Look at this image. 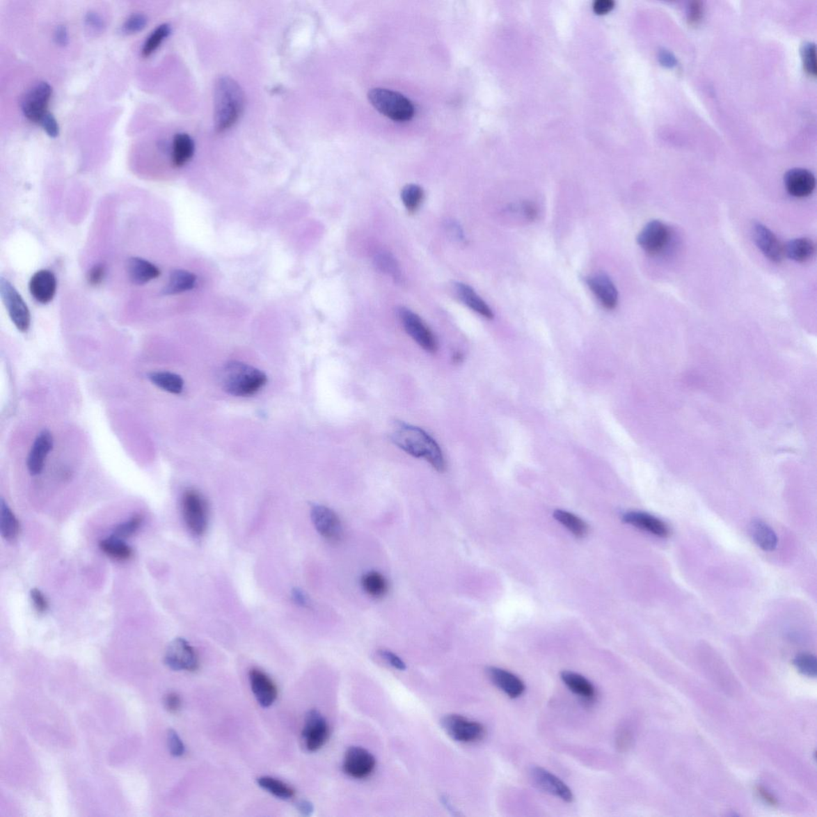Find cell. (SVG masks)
I'll return each instance as SVG.
<instances>
[{
    "mask_svg": "<svg viewBox=\"0 0 817 817\" xmlns=\"http://www.w3.org/2000/svg\"><path fill=\"white\" fill-rule=\"evenodd\" d=\"M391 439L397 447L417 459L429 463L438 472L445 470L442 449L436 441L421 428L404 422H396Z\"/></svg>",
    "mask_w": 817,
    "mask_h": 817,
    "instance_id": "1",
    "label": "cell"
},
{
    "mask_svg": "<svg viewBox=\"0 0 817 817\" xmlns=\"http://www.w3.org/2000/svg\"><path fill=\"white\" fill-rule=\"evenodd\" d=\"M244 107V95L237 81L221 77L215 86V121L218 132H225L235 125Z\"/></svg>",
    "mask_w": 817,
    "mask_h": 817,
    "instance_id": "2",
    "label": "cell"
},
{
    "mask_svg": "<svg viewBox=\"0 0 817 817\" xmlns=\"http://www.w3.org/2000/svg\"><path fill=\"white\" fill-rule=\"evenodd\" d=\"M266 374L257 368L241 362L228 363L221 370L222 388L236 397H249L257 394L267 383Z\"/></svg>",
    "mask_w": 817,
    "mask_h": 817,
    "instance_id": "3",
    "label": "cell"
},
{
    "mask_svg": "<svg viewBox=\"0 0 817 817\" xmlns=\"http://www.w3.org/2000/svg\"><path fill=\"white\" fill-rule=\"evenodd\" d=\"M367 97L376 110L395 122H408L415 116V106L399 92L374 88L369 91Z\"/></svg>",
    "mask_w": 817,
    "mask_h": 817,
    "instance_id": "4",
    "label": "cell"
},
{
    "mask_svg": "<svg viewBox=\"0 0 817 817\" xmlns=\"http://www.w3.org/2000/svg\"><path fill=\"white\" fill-rule=\"evenodd\" d=\"M183 518L189 530L193 535H203L208 527V505L203 495L196 490H188L182 501Z\"/></svg>",
    "mask_w": 817,
    "mask_h": 817,
    "instance_id": "5",
    "label": "cell"
},
{
    "mask_svg": "<svg viewBox=\"0 0 817 817\" xmlns=\"http://www.w3.org/2000/svg\"><path fill=\"white\" fill-rule=\"evenodd\" d=\"M0 295L13 323L19 331L26 332L31 326V313L23 297L8 280H0Z\"/></svg>",
    "mask_w": 817,
    "mask_h": 817,
    "instance_id": "6",
    "label": "cell"
},
{
    "mask_svg": "<svg viewBox=\"0 0 817 817\" xmlns=\"http://www.w3.org/2000/svg\"><path fill=\"white\" fill-rule=\"evenodd\" d=\"M442 726L452 739L461 743H475L486 736V728L482 724L461 715L445 716L442 720Z\"/></svg>",
    "mask_w": 817,
    "mask_h": 817,
    "instance_id": "7",
    "label": "cell"
},
{
    "mask_svg": "<svg viewBox=\"0 0 817 817\" xmlns=\"http://www.w3.org/2000/svg\"><path fill=\"white\" fill-rule=\"evenodd\" d=\"M165 663L173 671L197 672L200 667L199 658L194 648L182 638H177L168 645Z\"/></svg>",
    "mask_w": 817,
    "mask_h": 817,
    "instance_id": "8",
    "label": "cell"
},
{
    "mask_svg": "<svg viewBox=\"0 0 817 817\" xmlns=\"http://www.w3.org/2000/svg\"><path fill=\"white\" fill-rule=\"evenodd\" d=\"M330 737V727L326 718L317 710L310 711L305 717L302 738L305 749L317 752L324 747Z\"/></svg>",
    "mask_w": 817,
    "mask_h": 817,
    "instance_id": "9",
    "label": "cell"
},
{
    "mask_svg": "<svg viewBox=\"0 0 817 817\" xmlns=\"http://www.w3.org/2000/svg\"><path fill=\"white\" fill-rule=\"evenodd\" d=\"M402 324L407 334L415 340L423 350L429 353L438 351L437 340L422 319L410 309L402 308L399 312Z\"/></svg>",
    "mask_w": 817,
    "mask_h": 817,
    "instance_id": "10",
    "label": "cell"
},
{
    "mask_svg": "<svg viewBox=\"0 0 817 817\" xmlns=\"http://www.w3.org/2000/svg\"><path fill=\"white\" fill-rule=\"evenodd\" d=\"M51 95V86L46 81H41L32 87L22 102V111L24 116L31 122H40L48 112L47 107Z\"/></svg>",
    "mask_w": 817,
    "mask_h": 817,
    "instance_id": "11",
    "label": "cell"
},
{
    "mask_svg": "<svg viewBox=\"0 0 817 817\" xmlns=\"http://www.w3.org/2000/svg\"><path fill=\"white\" fill-rule=\"evenodd\" d=\"M671 239V230L660 221L648 222L637 237V243L642 250L651 255L663 252Z\"/></svg>",
    "mask_w": 817,
    "mask_h": 817,
    "instance_id": "12",
    "label": "cell"
},
{
    "mask_svg": "<svg viewBox=\"0 0 817 817\" xmlns=\"http://www.w3.org/2000/svg\"><path fill=\"white\" fill-rule=\"evenodd\" d=\"M375 767L374 756L368 750L357 746L347 751L342 765L347 775L358 780L372 776Z\"/></svg>",
    "mask_w": 817,
    "mask_h": 817,
    "instance_id": "13",
    "label": "cell"
},
{
    "mask_svg": "<svg viewBox=\"0 0 817 817\" xmlns=\"http://www.w3.org/2000/svg\"><path fill=\"white\" fill-rule=\"evenodd\" d=\"M310 516L315 530L326 540L339 541L342 536V526L339 516L326 506L315 505L310 511Z\"/></svg>",
    "mask_w": 817,
    "mask_h": 817,
    "instance_id": "14",
    "label": "cell"
},
{
    "mask_svg": "<svg viewBox=\"0 0 817 817\" xmlns=\"http://www.w3.org/2000/svg\"><path fill=\"white\" fill-rule=\"evenodd\" d=\"M533 783L547 793L553 795L564 802H573L574 795L571 788L559 777L541 767H533L530 771Z\"/></svg>",
    "mask_w": 817,
    "mask_h": 817,
    "instance_id": "15",
    "label": "cell"
},
{
    "mask_svg": "<svg viewBox=\"0 0 817 817\" xmlns=\"http://www.w3.org/2000/svg\"><path fill=\"white\" fill-rule=\"evenodd\" d=\"M752 230L754 242L765 257L773 263H781L784 257V247L780 239L760 222H754Z\"/></svg>",
    "mask_w": 817,
    "mask_h": 817,
    "instance_id": "16",
    "label": "cell"
},
{
    "mask_svg": "<svg viewBox=\"0 0 817 817\" xmlns=\"http://www.w3.org/2000/svg\"><path fill=\"white\" fill-rule=\"evenodd\" d=\"M251 689L258 704L264 708L274 704L277 699V686L268 674L262 669L253 668L249 672Z\"/></svg>",
    "mask_w": 817,
    "mask_h": 817,
    "instance_id": "17",
    "label": "cell"
},
{
    "mask_svg": "<svg viewBox=\"0 0 817 817\" xmlns=\"http://www.w3.org/2000/svg\"><path fill=\"white\" fill-rule=\"evenodd\" d=\"M586 283L603 308L613 310L617 307L619 303L618 290L611 278L607 274L598 272V273L588 276Z\"/></svg>",
    "mask_w": 817,
    "mask_h": 817,
    "instance_id": "18",
    "label": "cell"
},
{
    "mask_svg": "<svg viewBox=\"0 0 817 817\" xmlns=\"http://www.w3.org/2000/svg\"><path fill=\"white\" fill-rule=\"evenodd\" d=\"M784 183L787 192L797 198L809 197L816 188L814 174L802 168L788 170L784 175Z\"/></svg>",
    "mask_w": 817,
    "mask_h": 817,
    "instance_id": "19",
    "label": "cell"
},
{
    "mask_svg": "<svg viewBox=\"0 0 817 817\" xmlns=\"http://www.w3.org/2000/svg\"><path fill=\"white\" fill-rule=\"evenodd\" d=\"M29 291L38 303L47 304L52 301L57 291V280L52 271L42 269L31 276Z\"/></svg>",
    "mask_w": 817,
    "mask_h": 817,
    "instance_id": "20",
    "label": "cell"
},
{
    "mask_svg": "<svg viewBox=\"0 0 817 817\" xmlns=\"http://www.w3.org/2000/svg\"><path fill=\"white\" fill-rule=\"evenodd\" d=\"M487 674L492 683L510 699L520 698L525 693L524 682L507 669L491 667L487 669Z\"/></svg>",
    "mask_w": 817,
    "mask_h": 817,
    "instance_id": "21",
    "label": "cell"
},
{
    "mask_svg": "<svg viewBox=\"0 0 817 817\" xmlns=\"http://www.w3.org/2000/svg\"><path fill=\"white\" fill-rule=\"evenodd\" d=\"M54 439L48 430H42L35 441L27 459V468L31 475H40L45 467L47 456L53 449Z\"/></svg>",
    "mask_w": 817,
    "mask_h": 817,
    "instance_id": "22",
    "label": "cell"
},
{
    "mask_svg": "<svg viewBox=\"0 0 817 817\" xmlns=\"http://www.w3.org/2000/svg\"><path fill=\"white\" fill-rule=\"evenodd\" d=\"M623 519L625 523L656 537L666 538L669 535V528L665 523L651 514L630 511L624 516Z\"/></svg>",
    "mask_w": 817,
    "mask_h": 817,
    "instance_id": "23",
    "label": "cell"
},
{
    "mask_svg": "<svg viewBox=\"0 0 817 817\" xmlns=\"http://www.w3.org/2000/svg\"><path fill=\"white\" fill-rule=\"evenodd\" d=\"M127 271L130 280L138 285H145L161 275V270L155 264L140 257L128 260Z\"/></svg>",
    "mask_w": 817,
    "mask_h": 817,
    "instance_id": "24",
    "label": "cell"
},
{
    "mask_svg": "<svg viewBox=\"0 0 817 817\" xmlns=\"http://www.w3.org/2000/svg\"><path fill=\"white\" fill-rule=\"evenodd\" d=\"M561 679L566 686L580 699L586 701H592L596 698V692L594 685L585 677L573 672L564 671L561 673Z\"/></svg>",
    "mask_w": 817,
    "mask_h": 817,
    "instance_id": "25",
    "label": "cell"
},
{
    "mask_svg": "<svg viewBox=\"0 0 817 817\" xmlns=\"http://www.w3.org/2000/svg\"><path fill=\"white\" fill-rule=\"evenodd\" d=\"M455 291L461 301L471 310L488 319L493 318L494 315L492 309L470 286L463 284V283H457Z\"/></svg>",
    "mask_w": 817,
    "mask_h": 817,
    "instance_id": "26",
    "label": "cell"
},
{
    "mask_svg": "<svg viewBox=\"0 0 817 817\" xmlns=\"http://www.w3.org/2000/svg\"><path fill=\"white\" fill-rule=\"evenodd\" d=\"M750 534L754 542L766 552H772L777 546L778 539L772 528L766 522L754 520L750 524Z\"/></svg>",
    "mask_w": 817,
    "mask_h": 817,
    "instance_id": "27",
    "label": "cell"
},
{
    "mask_svg": "<svg viewBox=\"0 0 817 817\" xmlns=\"http://www.w3.org/2000/svg\"><path fill=\"white\" fill-rule=\"evenodd\" d=\"M815 253L814 242L806 237L793 239L784 246V255L798 263L807 262L814 257Z\"/></svg>",
    "mask_w": 817,
    "mask_h": 817,
    "instance_id": "28",
    "label": "cell"
},
{
    "mask_svg": "<svg viewBox=\"0 0 817 817\" xmlns=\"http://www.w3.org/2000/svg\"><path fill=\"white\" fill-rule=\"evenodd\" d=\"M195 151L194 141L187 134H177L173 141L172 161L174 166L182 167L191 160Z\"/></svg>",
    "mask_w": 817,
    "mask_h": 817,
    "instance_id": "29",
    "label": "cell"
},
{
    "mask_svg": "<svg viewBox=\"0 0 817 817\" xmlns=\"http://www.w3.org/2000/svg\"><path fill=\"white\" fill-rule=\"evenodd\" d=\"M197 283V277L191 272L184 270H176L172 272L168 284L163 290L165 295H177V294L192 290Z\"/></svg>",
    "mask_w": 817,
    "mask_h": 817,
    "instance_id": "30",
    "label": "cell"
},
{
    "mask_svg": "<svg viewBox=\"0 0 817 817\" xmlns=\"http://www.w3.org/2000/svg\"><path fill=\"white\" fill-rule=\"evenodd\" d=\"M100 547L109 557L116 560H127L133 555L132 548L122 539L113 535L102 540Z\"/></svg>",
    "mask_w": 817,
    "mask_h": 817,
    "instance_id": "31",
    "label": "cell"
},
{
    "mask_svg": "<svg viewBox=\"0 0 817 817\" xmlns=\"http://www.w3.org/2000/svg\"><path fill=\"white\" fill-rule=\"evenodd\" d=\"M258 786L272 796L281 800H290L295 797L296 791L289 784L279 779L263 776L257 779Z\"/></svg>",
    "mask_w": 817,
    "mask_h": 817,
    "instance_id": "32",
    "label": "cell"
},
{
    "mask_svg": "<svg viewBox=\"0 0 817 817\" xmlns=\"http://www.w3.org/2000/svg\"><path fill=\"white\" fill-rule=\"evenodd\" d=\"M152 384L173 395L181 394L184 389V380L181 376L168 372H152L149 374Z\"/></svg>",
    "mask_w": 817,
    "mask_h": 817,
    "instance_id": "33",
    "label": "cell"
},
{
    "mask_svg": "<svg viewBox=\"0 0 817 817\" xmlns=\"http://www.w3.org/2000/svg\"><path fill=\"white\" fill-rule=\"evenodd\" d=\"M19 525L13 511L5 501H0V532L7 541H13L18 536Z\"/></svg>",
    "mask_w": 817,
    "mask_h": 817,
    "instance_id": "34",
    "label": "cell"
},
{
    "mask_svg": "<svg viewBox=\"0 0 817 817\" xmlns=\"http://www.w3.org/2000/svg\"><path fill=\"white\" fill-rule=\"evenodd\" d=\"M361 585L370 596L377 598L385 596L389 589L388 581L378 571H369L364 574Z\"/></svg>",
    "mask_w": 817,
    "mask_h": 817,
    "instance_id": "35",
    "label": "cell"
},
{
    "mask_svg": "<svg viewBox=\"0 0 817 817\" xmlns=\"http://www.w3.org/2000/svg\"><path fill=\"white\" fill-rule=\"evenodd\" d=\"M554 518L559 521L566 528L577 537H584L587 533L588 528L585 521L580 517L564 510H555Z\"/></svg>",
    "mask_w": 817,
    "mask_h": 817,
    "instance_id": "36",
    "label": "cell"
},
{
    "mask_svg": "<svg viewBox=\"0 0 817 817\" xmlns=\"http://www.w3.org/2000/svg\"><path fill=\"white\" fill-rule=\"evenodd\" d=\"M374 264L379 271L393 278L395 281L400 282L402 280L400 267L390 253L388 252L378 253L374 258Z\"/></svg>",
    "mask_w": 817,
    "mask_h": 817,
    "instance_id": "37",
    "label": "cell"
},
{
    "mask_svg": "<svg viewBox=\"0 0 817 817\" xmlns=\"http://www.w3.org/2000/svg\"><path fill=\"white\" fill-rule=\"evenodd\" d=\"M401 198L406 209L410 212H415L422 203L424 191L418 184H407L402 189Z\"/></svg>",
    "mask_w": 817,
    "mask_h": 817,
    "instance_id": "38",
    "label": "cell"
},
{
    "mask_svg": "<svg viewBox=\"0 0 817 817\" xmlns=\"http://www.w3.org/2000/svg\"><path fill=\"white\" fill-rule=\"evenodd\" d=\"M171 33V27L167 24H161L146 40L143 48V56L149 57L160 47L162 42Z\"/></svg>",
    "mask_w": 817,
    "mask_h": 817,
    "instance_id": "39",
    "label": "cell"
},
{
    "mask_svg": "<svg viewBox=\"0 0 817 817\" xmlns=\"http://www.w3.org/2000/svg\"><path fill=\"white\" fill-rule=\"evenodd\" d=\"M793 663L798 672L806 676L814 678L816 676L817 662L815 656L809 655V653H802L795 658Z\"/></svg>",
    "mask_w": 817,
    "mask_h": 817,
    "instance_id": "40",
    "label": "cell"
},
{
    "mask_svg": "<svg viewBox=\"0 0 817 817\" xmlns=\"http://www.w3.org/2000/svg\"><path fill=\"white\" fill-rule=\"evenodd\" d=\"M141 523H143L141 516H134L132 518L114 528L113 536L121 539L132 537L139 530Z\"/></svg>",
    "mask_w": 817,
    "mask_h": 817,
    "instance_id": "41",
    "label": "cell"
},
{
    "mask_svg": "<svg viewBox=\"0 0 817 817\" xmlns=\"http://www.w3.org/2000/svg\"><path fill=\"white\" fill-rule=\"evenodd\" d=\"M804 68L810 75L816 74V46L813 42H806L802 49Z\"/></svg>",
    "mask_w": 817,
    "mask_h": 817,
    "instance_id": "42",
    "label": "cell"
},
{
    "mask_svg": "<svg viewBox=\"0 0 817 817\" xmlns=\"http://www.w3.org/2000/svg\"><path fill=\"white\" fill-rule=\"evenodd\" d=\"M147 24V18L143 14H135L125 21L123 31L127 34H134L143 30Z\"/></svg>",
    "mask_w": 817,
    "mask_h": 817,
    "instance_id": "43",
    "label": "cell"
},
{
    "mask_svg": "<svg viewBox=\"0 0 817 817\" xmlns=\"http://www.w3.org/2000/svg\"><path fill=\"white\" fill-rule=\"evenodd\" d=\"M168 746L173 756L178 758V756L184 755L185 752L184 745L181 738L179 737L178 733L174 729H170L168 732Z\"/></svg>",
    "mask_w": 817,
    "mask_h": 817,
    "instance_id": "44",
    "label": "cell"
},
{
    "mask_svg": "<svg viewBox=\"0 0 817 817\" xmlns=\"http://www.w3.org/2000/svg\"><path fill=\"white\" fill-rule=\"evenodd\" d=\"M40 124L46 133L51 138H56L59 134L58 124L56 119L50 112H47L41 119Z\"/></svg>",
    "mask_w": 817,
    "mask_h": 817,
    "instance_id": "45",
    "label": "cell"
},
{
    "mask_svg": "<svg viewBox=\"0 0 817 817\" xmlns=\"http://www.w3.org/2000/svg\"><path fill=\"white\" fill-rule=\"evenodd\" d=\"M511 211L521 214L523 216L525 217L528 221H534L537 219L538 215V210L535 205L531 203H522L518 205H516L514 208H510Z\"/></svg>",
    "mask_w": 817,
    "mask_h": 817,
    "instance_id": "46",
    "label": "cell"
},
{
    "mask_svg": "<svg viewBox=\"0 0 817 817\" xmlns=\"http://www.w3.org/2000/svg\"><path fill=\"white\" fill-rule=\"evenodd\" d=\"M31 598L38 612L45 613L47 611L48 608L47 598L39 589L34 588L31 591Z\"/></svg>",
    "mask_w": 817,
    "mask_h": 817,
    "instance_id": "47",
    "label": "cell"
},
{
    "mask_svg": "<svg viewBox=\"0 0 817 817\" xmlns=\"http://www.w3.org/2000/svg\"><path fill=\"white\" fill-rule=\"evenodd\" d=\"M704 4L700 1H693L688 8V21L690 24H697L704 15Z\"/></svg>",
    "mask_w": 817,
    "mask_h": 817,
    "instance_id": "48",
    "label": "cell"
},
{
    "mask_svg": "<svg viewBox=\"0 0 817 817\" xmlns=\"http://www.w3.org/2000/svg\"><path fill=\"white\" fill-rule=\"evenodd\" d=\"M379 653V656L382 657V658H383L384 660L391 667H393L397 669H400V671H404V669H406V667L405 663L403 662L402 659L399 656H396L393 652L386 650H381Z\"/></svg>",
    "mask_w": 817,
    "mask_h": 817,
    "instance_id": "49",
    "label": "cell"
},
{
    "mask_svg": "<svg viewBox=\"0 0 817 817\" xmlns=\"http://www.w3.org/2000/svg\"><path fill=\"white\" fill-rule=\"evenodd\" d=\"M105 276V268L102 264H97L93 267L88 274V282L93 286H97L101 284Z\"/></svg>",
    "mask_w": 817,
    "mask_h": 817,
    "instance_id": "50",
    "label": "cell"
},
{
    "mask_svg": "<svg viewBox=\"0 0 817 817\" xmlns=\"http://www.w3.org/2000/svg\"><path fill=\"white\" fill-rule=\"evenodd\" d=\"M166 710L172 713H177L182 707V699L177 693H170L166 696L164 701Z\"/></svg>",
    "mask_w": 817,
    "mask_h": 817,
    "instance_id": "51",
    "label": "cell"
},
{
    "mask_svg": "<svg viewBox=\"0 0 817 817\" xmlns=\"http://www.w3.org/2000/svg\"><path fill=\"white\" fill-rule=\"evenodd\" d=\"M445 228L451 237L454 238L455 241L459 242L465 241L464 232H463L462 228L459 225V223L455 221H450L447 223V225H446Z\"/></svg>",
    "mask_w": 817,
    "mask_h": 817,
    "instance_id": "52",
    "label": "cell"
},
{
    "mask_svg": "<svg viewBox=\"0 0 817 817\" xmlns=\"http://www.w3.org/2000/svg\"><path fill=\"white\" fill-rule=\"evenodd\" d=\"M292 598L294 602L299 606L307 608L310 605L309 598L306 594L302 590L299 589V588H296V589L292 591Z\"/></svg>",
    "mask_w": 817,
    "mask_h": 817,
    "instance_id": "53",
    "label": "cell"
},
{
    "mask_svg": "<svg viewBox=\"0 0 817 817\" xmlns=\"http://www.w3.org/2000/svg\"><path fill=\"white\" fill-rule=\"evenodd\" d=\"M614 7L612 0H598L594 4V10L598 14H605Z\"/></svg>",
    "mask_w": 817,
    "mask_h": 817,
    "instance_id": "54",
    "label": "cell"
},
{
    "mask_svg": "<svg viewBox=\"0 0 817 817\" xmlns=\"http://www.w3.org/2000/svg\"><path fill=\"white\" fill-rule=\"evenodd\" d=\"M297 809L302 815L309 816L313 814L314 806L308 800H301L297 804Z\"/></svg>",
    "mask_w": 817,
    "mask_h": 817,
    "instance_id": "55",
    "label": "cell"
},
{
    "mask_svg": "<svg viewBox=\"0 0 817 817\" xmlns=\"http://www.w3.org/2000/svg\"><path fill=\"white\" fill-rule=\"evenodd\" d=\"M56 40L59 45L65 46L67 45L68 36L66 27L63 26L58 27L56 32Z\"/></svg>",
    "mask_w": 817,
    "mask_h": 817,
    "instance_id": "56",
    "label": "cell"
},
{
    "mask_svg": "<svg viewBox=\"0 0 817 817\" xmlns=\"http://www.w3.org/2000/svg\"><path fill=\"white\" fill-rule=\"evenodd\" d=\"M758 793H759V795L762 798V799H763L765 800V802H767L768 804H770V805H772V806L777 805L778 802H777V799L775 797H773L771 793H770L769 792L766 791V789L764 788L759 787L758 788Z\"/></svg>",
    "mask_w": 817,
    "mask_h": 817,
    "instance_id": "57",
    "label": "cell"
},
{
    "mask_svg": "<svg viewBox=\"0 0 817 817\" xmlns=\"http://www.w3.org/2000/svg\"><path fill=\"white\" fill-rule=\"evenodd\" d=\"M630 743H631V738H630V733H628V732H622V733H621L619 735V737L618 739V745L619 746V748H621L622 749L628 748V747H629Z\"/></svg>",
    "mask_w": 817,
    "mask_h": 817,
    "instance_id": "58",
    "label": "cell"
}]
</instances>
